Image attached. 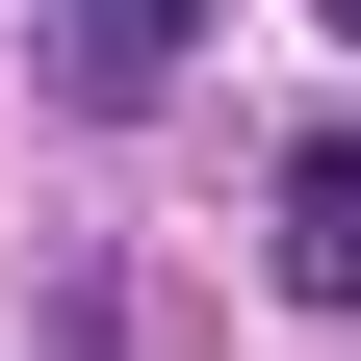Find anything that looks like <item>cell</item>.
Listing matches in <instances>:
<instances>
[{"mask_svg": "<svg viewBox=\"0 0 361 361\" xmlns=\"http://www.w3.org/2000/svg\"><path fill=\"white\" fill-rule=\"evenodd\" d=\"M180 52H207V0H52V104H180Z\"/></svg>", "mask_w": 361, "mask_h": 361, "instance_id": "1", "label": "cell"}, {"mask_svg": "<svg viewBox=\"0 0 361 361\" xmlns=\"http://www.w3.org/2000/svg\"><path fill=\"white\" fill-rule=\"evenodd\" d=\"M284 310H361V129H284Z\"/></svg>", "mask_w": 361, "mask_h": 361, "instance_id": "2", "label": "cell"}, {"mask_svg": "<svg viewBox=\"0 0 361 361\" xmlns=\"http://www.w3.org/2000/svg\"><path fill=\"white\" fill-rule=\"evenodd\" d=\"M310 26H336V52H361V0H310Z\"/></svg>", "mask_w": 361, "mask_h": 361, "instance_id": "3", "label": "cell"}]
</instances>
